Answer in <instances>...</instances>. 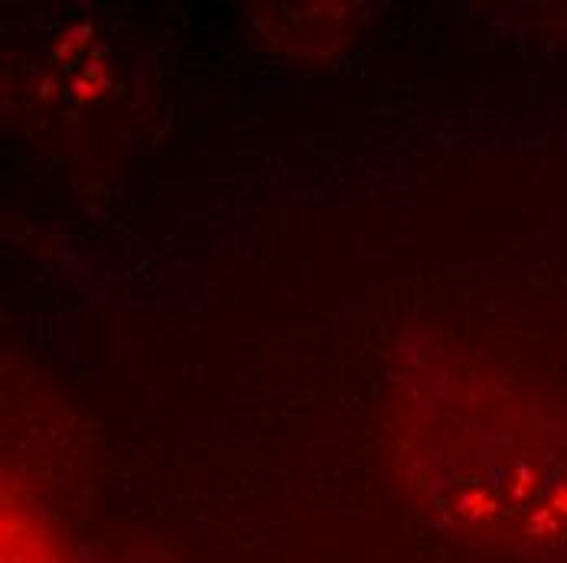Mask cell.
Instances as JSON below:
<instances>
[{"label": "cell", "mask_w": 567, "mask_h": 563, "mask_svg": "<svg viewBox=\"0 0 567 563\" xmlns=\"http://www.w3.org/2000/svg\"><path fill=\"white\" fill-rule=\"evenodd\" d=\"M398 479L447 538L567 563V410L506 372L431 355L398 378Z\"/></svg>", "instance_id": "cell-1"}]
</instances>
